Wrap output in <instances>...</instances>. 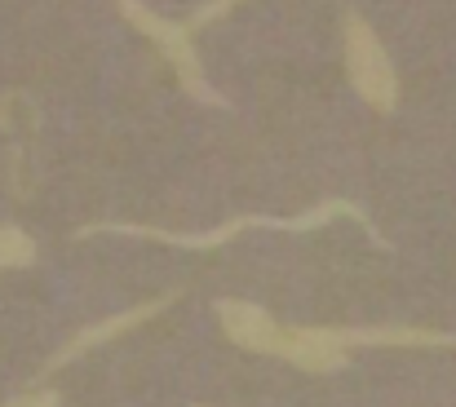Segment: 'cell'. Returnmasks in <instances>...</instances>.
<instances>
[{"instance_id": "6da1fadb", "label": "cell", "mask_w": 456, "mask_h": 407, "mask_svg": "<svg viewBox=\"0 0 456 407\" xmlns=\"http://www.w3.org/2000/svg\"><path fill=\"white\" fill-rule=\"evenodd\" d=\"M337 217H350V222H363L368 226V213L354 204V199H323V204H310L297 217H257V213H244V217H231L213 231H164V226H138V222H94V226H80L76 240L85 235H98V231H111V235H138V240H159V244H173V248H195V253H208V248H222L231 244L235 235L253 231V226H266V231H319Z\"/></svg>"}, {"instance_id": "7a4b0ae2", "label": "cell", "mask_w": 456, "mask_h": 407, "mask_svg": "<svg viewBox=\"0 0 456 407\" xmlns=\"http://www.w3.org/2000/svg\"><path fill=\"white\" fill-rule=\"evenodd\" d=\"M116 9L151 40L155 49L164 53V62L173 67V76H177V85L195 98V102H208V107H226V98L208 85V76H204V62H200V53H195V45H191V27L186 22H173V18H164V13H155L147 9L142 0H116Z\"/></svg>"}, {"instance_id": "3957f363", "label": "cell", "mask_w": 456, "mask_h": 407, "mask_svg": "<svg viewBox=\"0 0 456 407\" xmlns=\"http://www.w3.org/2000/svg\"><path fill=\"white\" fill-rule=\"evenodd\" d=\"M341 36H346V71H350L354 94H359L372 111L390 116V111L399 107V71H395V62H390V53H386V45H381V36L372 31V22H368L363 13H346Z\"/></svg>"}, {"instance_id": "277c9868", "label": "cell", "mask_w": 456, "mask_h": 407, "mask_svg": "<svg viewBox=\"0 0 456 407\" xmlns=\"http://www.w3.org/2000/svg\"><path fill=\"white\" fill-rule=\"evenodd\" d=\"M173 297L177 292H164V297H151V301H142V305H129V310H120V314H107V319H98V323H89V328H80L76 337H67V346L40 368V381L45 377H53V372H62L67 363H76L80 354H89V350H98V346H107V341H116V337H125V332H134V328H142L147 319H155L159 310H168L173 305Z\"/></svg>"}, {"instance_id": "5b68a950", "label": "cell", "mask_w": 456, "mask_h": 407, "mask_svg": "<svg viewBox=\"0 0 456 407\" xmlns=\"http://www.w3.org/2000/svg\"><path fill=\"white\" fill-rule=\"evenodd\" d=\"M275 359L302 372H341L350 363V350L341 341V328H284Z\"/></svg>"}, {"instance_id": "8992f818", "label": "cell", "mask_w": 456, "mask_h": 407, "mask_svg": "<svg viewBox=\"0 0 456 407\" xmlns=\"http://www.w3.org/2000/svg\"><path fill=\"white\" fill-rule=\"evenodd\" d=\"M217 323H222L226 341H235L240 350H253V354H275L280 337H284V328L271 319V310H262L253 301H240V297L217 301Z\"/></svg>"}, {"instance_id": "52a82bcc", "label": "cell", "mask_w": 456, "mask_h": 407, "mask_svg": "<svg viewBox=\"0 0 456 407\" xmlns=\"http://www.w3.org/2000/svg\"><path fill=\"white\" fill-rule=\"evenodd\" d=\"M36 262V240L22 226H0V271H22Z\"/></svg>"}, {"instance_id": "ba28073f", "label": "cell", "mask_w": 456, "mask_h": 407, "mask_svg": "<svg viewBox=\"0 0 456 407\" xmlns=\"http://www.w3.org/2000/svg\"><path fill=\"white\" fill-rule=\"evenodd\" d=\"M235 4H244V0H204V4H200V9H195V13L186 18V27H191V31H200V27H208V22H217L222 13H231Z\"/></svg>"}, {"instance_id": "9c48e42d", "label": "cell", "mask_w": 456, "mask_h": 407, "mask_svg": "<svg viewBox=\"0 0 456 407\" xmlns=\"http://www.w3.org/2000/svg\"><path fill=\"white\" fill-rule=\"evenodd\" d=\"M4 407H62V399H58L53 390H31V395H22V399H9Z\"/></svg>"}, {"instance_id": "30bf717a", "label": "cell", "mask_w": 456, "mask_h": 407, "mask_svg": "<svg viewBox=\"0 0 456 407\" xmlns=\"http://www.w3.org/2000/svg\"><path fill=\"white\" fill-rule=\"evenodd\" d=\"M191 407H200V403H191Z\"/></svg>"}]
</instances>
